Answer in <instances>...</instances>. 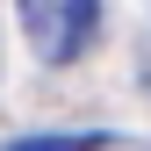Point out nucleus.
<instances>
[{"label":"nucleus","instance_id":"nucleus-1","mask_svg":"<svg viewBox=\"0 0 151 151\" xmlns=\"http://www.w3.org/2000/svg\"><path fill=\"white\" fill-rule=\"evenodd\" d=\"M14 22L36 65H79L101 36V0H14Z\"/></svg>","mask_w":151,"mask_h":151},{"label":"nucleus","instance_id":"nucleus-2","mask_svg":"<svg viewBox=\"0 0 151 151\" xmlns=\"http://www.w3.org/2000/svg\"><path fill=\"white\" fill-rule=\"evenodd\" d=\"M115 129H50V137H7V151H108Z\"/></svg>","mask_w":151,"mask_h":151}]
</instances>
